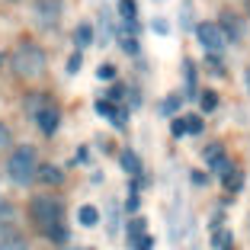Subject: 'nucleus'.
Masks as SVG:
<instances>
[{"instance_id":"nucleus-1","label":"nucleus","mask_w":250,"mask_h":250,"mask_svg":"<svg viewBox=\"0 0 250 250\" xmlns=\"http://www.w3.org/2000/svg\"><path fill=\"white\" fill-rule=\"evenodd\" d=\"M29 208H32V221L42 228V234L48 237V241L64 244L67 237H71V234H67V225H64V208H61L58 199H52V196H36Z\"/></svg>"},{"instance_id":"nucleus-8","label":"nucleus","mask_w":250,"mask_h":250,"mask_svg":"<svg viewBox=\"0 0 250 250\" xmlns=\"http://www.w3.org/2000/svg\"><path fill=\"white\" fill-rule=\"evenodd\" d=\"M36 16H39L42 26H52V22H58V16H61V3L58 0H39L36 3Z\"/></svg>"},{"instance_id":"nucleus-7","label":"nucleus","mask_w":250,"mask_h":250,"mask_svg":"<svg viewBox=\"0 0 250 250\" xmlns=\"http://www.w3.org/2000/svg\"><path fill=\"white\" fill-rule=\"evenodd\" d=\"M36 180L45 186H61L64 183V170L55 167V164H39L36 167Z\"/></svg>"},{"instance_id":"nucleus-26","label":"nucleus","mask_w":250,"mask_h":250,"mask_svg":"<svg viewBox=\"0 0 250 250\" xmlns=\"http://www.w3.org/2000/svg\"><path fill=\"white\" fill-rule=\"evenodd\" d=\"M96 74H100L103 81H109V77H116V67H112V64H100V71H96Z\"/></svg>"},{"instance_id":"nucleus-3","label":"nucleus","mask_w":250,"mask_h":250,"mask_svg":"<svg viewBox=\"0 0 250 250\" xmlns=\"http://www.w3.org/2000/svg\"><path fill=\"white\" fill-rule=\"evenodd\" d=\"M10 67H13L16 77H39V74L45 71V52L39 48V45H20L13 52V58H10Z\"/></svg>"},{"instance_id":"nucleus-19","label":"nucleus","mask_w":250,"mask_h":250,"mask_svg":"<svg viewBox=\"0 0 250 250\" xmlns=\"http://www.w3.org/2000/svg\"><path fill=\"white\" fill-rule=\"evenodd\" d=\"M186 135H199L202 132V116H186Z\"/></svg>"},{"instance_id":"nucleus-29","label":"nucleus","mask_w":250,"mask_h":250,"mask_svg":"<svg viewBox=\"0 0 250 250\" xmlns=\"http://www.w3.org/2000/svg\"><path fill=\"white\" fill-rule=\"evenodd\" d=\"M244 83H247V90H250V67H247V74H244Z\"/></svg>"},{"instance_id":"nucleus-14","label":"nucleus","mask_w":250,"mask_h":250,"mask_svg":"<svg viewBox=\"0 0 250 250\" xmlns=\"http://www.w3.org/2000/svg\"><path fill=\"white\" fill-rule=\"evenodd\" d=\"M119 164H122L125 173H138V170H141V161H138L135 151H122V154H119Z\"/></svg>"},{"instance_id":"nucleus-9","label":"nucleus","mask_w":250,"mask_h":250,"mask_svg":"<svg viewBox=\"0 0 250 250\" xmlns=\"http://www.w3.org/2000/svg\"><path fill=\"white\" fill-rule=\"evenodd\" d=\"M0 250H29V244L13 228H0Z\"/></svg>"},{"instance_id":"nucleus-28","label":"nucleus","mask_w":250,"mask_h":250,"mask_svg":"<svg viewBox=\"0 0 250 250\" xmlns=\"http://www.w3.org/2000/svg\"><path fill=\"white\" fill-rule=\"evenodd\" d=\"M135 250H151V237H138V241H135Z\"/></svg>"},{"instance_id":"nucleus-15","label":"nucleus","mask_w":250,"mask_h":250,"mask_svg":"<svg viewBox=\"0 0 250 250\" xmlns=\"http://www.w3.org/2000/svg\"><path fill=\"white\" fill-rule=\"evenodd\" d=\"M119 16H122V22H135V16H138L135 0H119Z\"/></svg>"},{"instance_id":"nucleus-30","label":"nucleus","mask_w":250,"mask_h":250,"mask_svg":"<svg viewBox=\"0 0 250 250\" xmlns=\"http://www.w3.org/2000/svg\"><path fill=\"white\" fill-rule=\"evenodd\" d=\"M247 13H250V0H247Z\"/></svg>"},{"instance_id":"nucleus-5","label":"nucleus","mask_w":250,"mask_h":250,"mask_svg":"<svg viewBox=\"0 0 250 250\" xmlns=\"http://www.w3.org/2000/svg\"><path fill=\"white\" fill-rule=\"evenodd\" d=\"M36 125H39V132H42V135H55V132H58V125H61L58 106H42V109L36 112Z\"/></svg>"},{"instance_id":"nucleus-25","label":"nucleus","mask_w":250,"mask_h":250,"mask_svg":"<svg viewBox=\"0 0 250 250\" xmlns=\"http://www.w3.org/2000/svg\"><path fill=\"white\" fill-rule=\"evenodd\" d=\"M81 55H71V61H67V74H77V71H81Z\"/></svg>"},{"instance_id":"nucleus-22","label":"nucleus","mask_w":250,"mask_h":250,"mask_svg":"<svg viewBox=\"0 0 250 250\" xmlns=\"http://www.w3.org/2000/svg\"><path fill=\"white\" fill-rule=\"evenodd\" d=\"M206 180H208L206 170H192V173H189V183H192V186H206Z\"/></svg>"},{"instance_id":"nucleus-12","label":"nucleus","mask_w":250,"mask_h":250,"mask_svg":"<svg viewBox=\"0 0 250 250\" xmlns=\"http://www.w3.org/2000/svg\"><path fill=\"white\" fill-rule=\"evenodd\" d=\"M74 42H77V48H87V45L93 42V26H90V22H81V26L74 29Z\"/></svg>"},{"instance_id":"nucleus-27","label":"nucleus","mask_w":250,"mask_h":250,"mask_svg":"<svg viewBox=\"0 0 250 250\" xmlns=\"http://www.w3.org/2000/svg\"><path fill=\"white\" fill-rule=\"evenodd\" d=\"M7 145H10V128L0 122V147H7Z\"/></svg>"},{"instance_id":"nucleus-6","label":"nucleus","mask_w":250,"mask_h":250,"mask_svg":"<svg viewBox=\"0 0 250 250\" xmlns=\"http://www.w3.org/2000/svg\"><path fill=\"white\" fill-rule=\"evenodd\" d=\"M138 22H122L116 29V42L122 45V52L125 55H138Z\"/></svg>"},{"instance_id":"nucleus-13","label":"nucleus","mask_w":250,"mask_h":250,"mask_svg":"<svg viewBox=\"0 0 250 250\" xmlns=\"http://www.w3.org/2000/svg\"><path fill=\"white\" fill-rule=\"evenodd\" d=\"M96 112H100V116H106V119H112L116 125H125V116L112 103H106V100H100V103H96Z\"/></svg>"},{"instance_id":"nucleus-10","label":"nucleus","mask_w":250,"mask_h":250,"mask_svg":"<svg viewBox=\"0 0 250 250\" xmlns=\"http://www.w3.org/2000/svg\"><path fill=\"white\" fill-rule=\"evenodd\" d=\"M215 26L221 29V36H225V42H228V39L234 42V39L241 36V26H237V16H231V13H225V16H221L218 22H215Z\"/></svg>"},{"instance_id":"nucleus-11","label":"nucleus","mask_w":250,"mask_h":250,"mask_svg":"<svg viewBox=\"0 0 250 250\" xmlns=\"http://www.w3.org/2000/svg\"><path fill=\"white\" fill-rule=\"evenodd\" d=\"M77 221H81L83 228H93L96 221H100V208H96V206H81V212H77Z\"/></svg>"},{"instance_id":"nucleus-17","label":"nucleus","mask_w":250,"mask_h":250,"mask_svg":"<svg viewBox=\"0 0 250 250\" xmlns=\"http://www.w3.org/2000/svg\"><path fill=\"white\" fill-rule=\"evenodd\" d=\"M212 247H215V250H228V247H231V234H228L225 228L215 231V234H212Z\"/></svg>"},{"instance_id":"nucleus-24","label":"nucleus","mask_w":250,"mask_h":250,"mask_svg":"<svg viewBox=\"0 0 250 250\" xmlns=\"http://www.w3.org/2000/svg\"><path fill=\"white\" fill-rule=\"evenodd\" d=\"M170 128H173V138H183V135H186V122H183V119H173Z\"/></svg>"},{"instance_id":"nucleus-2","label":"nucleus","mask_w":250,"mask_h":250,"mask_svg":"<svg viewBox=\"0 0 250 250\" xmlns=\"http://www.w3.org/2000/svg\"><path fill=\"white\" fill-rule=\"evenodd\" d=\"M36 167H39V157H36V147L32 145H22L16 147L7 161V173L16 186H29L36 180Z\"/></svg>"},{"instance_id":"nucleus-18","label":"nucleus","mask_w":250,"mask_h":250,"mask_svg":"<svg viewBox=\"0 0 250 250\" xmlns=\"http://www.w3.org/2000/svg\"><path fill=\"white\" fill-rule=\"evenodd\" d=\"M145 228H147L145 218H132V221H128V234H132V241H138V237L145 234Z\"/></svg>"},{"instance_id":"nucleus-23","label":"nucleus","mask_w":250,"mask_h":250,"mask_svg":"<svg viewBox=\"0 0 250 250\" xmlns=\"http://www.w3.org/2000/svg\"><path fill=\"white\" fill-rule=\"evenodd\" d=\"M151 26H154V32H157V36H167V32H170L167 20H161V16H157V20H151Z\"/></svg>"},{"instance_id":"nucleus-16","label":"nucleus","mask_w":250,"mask_h":250,"mask_svg":"<svg viewBox=\"0 0 250 250\" xmlns=\"http://www.w3.org/2000/svg\"><path fill=\"white\" fill-rule=\"evenodd\" d=\"M199 103H202V112H215L218 109V93H215V90H202Z\"/></svg>"},{"instance_id":"nucleus-4","label":"nucleus","mask_w":250,"mask_h":250,"mask_svg":"<svg viewBox=\"0 0 250 250\" xmlns=\"http://www.w3.org/2000/svg\"><path fill=\"white\" fill-rule=\"evenodd\" d=\"M196 39L206 45L212 55H221V48H225V36H221V29L215 26V22H199L196 26Z\"/></svg>"},{"instance_id":"nucleus-20","label":"nucleus","mask_w":250,"mask_h":250,"mask_svg":"<svg viewBox=\"0 0 250 250\" xmlns=\"http://www.w3.org/2000/svg\"><path fill=\"white\" fill-rule=\"evenodd\" d=\"M225 186H228V189L234 192L237 186H241V170H234V167H231L228 173H225Z\"/></svg>"},{"instance_id":"nucleus-21","label":"nucleus","mask_w":250,"mask_h":250,"mask_svg":"<svg viewBox=\"0 0 250 250\" xmlns=\"http://www.w3.org/2000/svg\"><path fill=\"white\" fill-rule=\"evenodd\" d=\"M177 106H180V96H167V100L161 103V112H164V116H173Z\"/></svg>"}]
</instances>
